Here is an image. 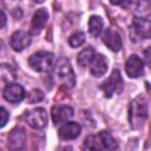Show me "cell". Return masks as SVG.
I'll list each match as a JSON object with an SVG mask.
<instances>
[{
  "instance_id": "obj_19",
  "label": "cell",
  "mask_w": 151,
  "mask_h": 151,
  "mask_svg": "<svg viewBox=\"0 0 151 151\" xmlns=\"http://www.w3.org/2000/svg\"><path fill=\"white\" fill-rule=\"evenodd\" d=\"M151 12V1L150 0H134V13L139 17L147 15Z\"/></svg>"
},
{
  "instance_id": "obj_24",
  "label": "cell",
  "mask_w": 151,
  "mask_h": 151,
  "mask_svg": "<svg viewBox=\"0 0 151 151\" xmlns=\"http://www.w3.org/2000/svg\"><path fill=\"white\" fill-rule=\"evenodd\" d=\"M110 4L111 5H114V6H120V7H129L130 4H131V0H110Z\"/></svg>"
},
{
  "instance_id": "obj_4",
  "label": "cell",
  "mask_w": 151,
  "mask_h": 151,
  "mask_svg": "<svg viewBox=\"0 0 151 151\" xmlns=\"http://www.w3.org/2000/svg\"><path fill=\"white\" fill-rule=\"evenodd\" d=\"M25 122L33 129H42L47 124V112L42 107H35L25 112Z\"/></svg>"
},
{
  "instance_id": "obj_3",
  "label": "cell",
  "mask_w": 151,
  "mask_h": 151,
  "mask_svg": "<svg viewBox=\"0 0 151 151\" xmlns=\"http://www.w3.org/2000/svg\"><path fill=\"white\" fill-rule=\"evenodd\" d=\"M55 64V57L51 52L40 51L28 58V65L35 72H50Z\"/></svg>"
},
{
  "instance_id": "obj_1",
  "label": "cell",
  "mask_w": 151,
  "mask_h": 151,
  "mask_svg": "<svg viewBox=\"0 0 151 151\" xmlns=\"http://www.w3.org/2000/svg\"><path fill=\"white\" fill-rule=\"evenodd\" d=\"M54 80L64 88H72L76 85V76L73 68L66 58H59L53 67Z\"/></svg>"
},
{
  "instance_id": "obj_27",
  "label": "cell",
  "mask_w": 151,
  "mask_h": 151,
  "mask_svg": "<svg viewBox=\"0 0 151 151\" xmlns=\"http://www.w3.org/2000/svg\"><path fill=\"white\" fill-rule=\"evenodd\" d=\"M33 2H35V4H41V2H44L45 0H32Z\"/></svg>"
},
{
  "instance_id": "obj_7",
  "label": "cell",
  "mask_w": 151,
  "mask_h": 151,
  "mask_svg": "<svg viewBox=\"0 0 151 151\" xmlns=\"http://www.w3.org/2000/svg\"><path fill=\"white\" fill-rule=\"evenodd\" d=\"M4 98L9 103H20L25 98V90L20 84L8 83L4 88Z\"/></svg>"
},
{
  "instance_id": "obj_14",
  "label": "cell",
  "mask_w": 151,
  "mask_h": 151,
  "mask_svg": "<svg viewBox=\"0 0 151 151\" xmlns=\"http://www.w3.org/2000/svg\"><path fill=\"white\" fill-rule=\"evenodd\" d=\"M90 71L92 76L99 78L104 76L107 71V59L103 54H96L92 63L90 64Z\"/></svg>"
},
{
  "instance_id": "obj_23",
  "label": "cell",
  "mask_w": 151,
  "mask_h": 151,
  "mask_svg": "<svg viewBox=\"0 0 151 151\" xmlns=\"http://www.w3.org/2000/svg\"><path fill=\"white\" fill-rule=\"evenodd\" d=\"M143 59H144V63L146 64V66H149L151 68V47H146L143 51Z\"/></svg>"
},
{
  "instance_id": "obj_16",
  "label": "cell",
  "mask_w": 151,
  "mask_h": 151,
  "mask_svg": "<svg viewBox=\"0 0 151 151\" xmlns=\"http://www.w3.org/2000/svg\"><path fill=\"white\" fill-rule=\"evenodd\" d=\"M96 51L92 47H85L83 51H80V53L78 54V64L81 67H86L90 66V64L92 63L93 58L96 57Z\"/></svg>"
},
{
  "instance_id": "obj_21",
  "label": "cell",
  "mask_w": 151,
  "mask_h": 151,
  "mask_svg": "<svg viewBox=\"0 0 151 151\" xmlns=\"http://www.w3.org/2000/svg\"><path fill=\"white\" fill-rule=\"evenodd\" d=\"M85 41H86V35H85L84 32H76V33H73V34L68 38V44H70V46L73 47V48L84 45Z\"/></svg>"
},
{
  "instance_id": "obj_6",
  "label": "cell",
  "mask_w": 151,
  "mask_h": 151,
  "mask_svg": "<svg viewBox=\"0 0 151 151\" xmlns=\"http://www.w3.org/2000/svg\"><path fill=\"white\" fill-rule=\"evenodd\" d=\"M125 72L130 78H139L144 74V64L137 54H131L125 64Z\"/></svg>"
},
{
  "instance_id": "obj_11",
  "label": "cell",
  "mask_w": 151,
  "mask_h": 151,
  "mask_svg": "<svg viewBox=\"0 0 151 151\" xmlns=\"http://www.w3.org/2000/svg\"><path fill=\"white\" fill-rule=\"evenodd\" d=\"M103 42L106 47L113 52H118L122 48V38L112 28H106L103 34Z\"/></svg>"
},
{
  "instance_id": "obj_9",
  "label": "cell",
  "mask_w": 151,
  "mask_h": 151,
  "mask_svg": "<svg viewBox=\"0 0 151 151\" xmlns=\"http://www.w3.org/2000/svg\"><path fill=\"white\" fill-rule=\"evenodd\" d=\"M32 41L31 35L25 31H15L9 39V45L15 52L24 51Z\"/></svg>"
},
{
  "instance_id": "obj_26",
  "label": "cell",
  "mask_w": 151,
  "mask_h": 151,
  "mask_svg": "<svg viewBox=\"0 0 151 151\" xmlns=\"http://www.w3.org/2000/svg\"><path fill=\"white\" fill-rule=\"evenodd\" d=\"M5 25H6V14L4 11H1V25H0V27L4 28Z\"/></svg>"
},
{
  "instance_id": "obj_2",
  "label": "cell",
  "mask_w": 151,
  "mask_h": 151,
  "mask_svg": "<svg viewBox=\"0 0 151 151\" xmlns=\"http://www.w3.org/2000/svg\"><path fill=\"white\" fill-rule=\"evenodd\" d=\"M147 118V103L143 96L136 97L130 103L129 122L130 126L134 130L140 129Z\"/></svg>"
},
{
  "instance_id": "obj_10",
  "label": "cell",
  "mask_w": 151,
  "mask_h": 151,
  "mask_svg": "<svg viewBox=\"0 0 151 151\" xmlns=\"http://www.w3.org/2000/svg\"><path fill=\"white\" fill-rule=\"evenodd\" d=\"M26 145V133L21 127H15L8 136V146L12 150H21Z\"/></svg>"
},
{
  "instance_id": "obj_13",
  "label": "cell",
  "mask_w": 151,
  "mask_h": 151,
  "mask_svg": "<svg viewBox=\"0 0 151 151\" xmlns=\"http://www.w3.org/2000/svg\"><path fill=\"white\" fill-rule=\"evenodd\" d=\"M80 131H81V127L78 123L67 122V123H65L60 126L59 136L64 140H71V139H76L80 134Z\"/></svg>"
},
{
  "instance_id": "obj_17",
  "label": "cell",
  "mask_w": 151,
  "mask_h": 151,
  "mask_svg": "<svg viewBox=\"0 0 151 151\" xmlns=\"http://www.w3.org/2000/svg\"><path fill=\"white\" fill-rule=\"evenodd\" d=\"M98 136H99L103 150H116L118 147L117 142L113 139V137L107 131H100Z\"/></svg>"
},
{
  "instance_id": "obj_22",
  "label": "cell",
  "mask_w": 151,
  "mask_h": 151,
  "mask_svg": "<svg viewBox=\"0 0 151 151\" xmlns=\"http://www.w3.org/2000/svg\"><path fill=\"white\" fill-rule=\"evenodd\" d=\"M28 103H31V104H35V103H39V101H41L42 99H44V93L40 91V90H38V88H35V90H32L29 93H28Z\"/></svg>"
},
{
  "instance_id": "obj_15",
  "label": "cell",
  "mask_w": 151,
  "mask_h": 151,
  "mask_svg": "<svg viewBox=\"0 0 151 151\" xmlns=\"http://www.w3.org/2000/svg\"><path fill=\"white\" fill-rule=\"evenodd\" d=\"M48 19V13L45 8H40L38 9L33 17H32V21H31V31L33 33H40L41 29L44 28L46 21Z\"/></svg>"
},
{
  "instance_id": "obj_25",
  "label": "cell",
  "mask_w": 151,
  "mask_h": 151,
  "mask_svg": "<svg viewBox=\"0 0 151 151\" xmlns=\"http://www.w3.org/2000/svg\"><path fill=\"white\" fill-rule=\"evenodd\" d=\"M0 116H1V122H0L1 124H0V126L4 127L6 125V123H7V120H8V113L5 110V107H1L0 109Z\"/></svg>"
},
{
  "instance_id": "obj_8",
  "label": "cell",
  "mask_w": 151,
  "mask_h": 151,
  "mask_svg": "<svg viewBox=\"0 0 151 151\" xmlns=\"http://www.w3.org/2000/svg\"><path fill=\"white\" fill-rule=\"evenodd\" d=\"M131 27L139 38L142 39L151 38V20H147L143 17H134Z\"/></svg>"
},
{
  "instance_id": "obj_12",
  "label": "cell",
  "mask_w": 151,
  "mask_h": 151,
  "mask_svg": "<svg viewBox=\"0 0 151 151\" xmlns=\"http://www.w3.org/2000/svg\"><path fill=\"white\" fill-rule=\"evenodd\" d=\"M51 116H52V120L55 125L65 123L66 120H68L70 118L73 117V109L70 106H61V105H57L52 107L51 111Z\"/></svg>"
},
{
  "instance_id": "obj_18",
  "label": "cell",
  "mask_w": 151,
  "mask_h": 151,
  "mask_svg": "<svg viewBox=\"0 0 151 151\" xmlns=\"http://www.w3.org/2000/svg\"><path fill=\"white\" fill-rule=\"evenodd\" d=\"M103 26H104V24H103V20H101L100 17L92 15L90 18V20H88V31H90L91 35L98 37L103 31Z\"/></svg>"
},
{
  "instance_id": "obj_5",
  "label": "cell",
  "mask_w": 151,
  "mask_h": 151,
  "mask_svg": "<svg viewBox=\"0 0 151 151\" xmlns=\"http://www.w3.org/2000/svg\"><path fill=\"white\" fill-rule=\"evenodd\" d=\"M101 90L106 98H111L116 92H120L123 88V79L118 70H113L111 76L101 84Z\"/></svg>"
},
{
  "instance_id": "obj_20",
  "label": "cell",
  "mask_w": 151,
  "mask_h": 151,
  "mask_svg": "<svg viewBox=\"0 0 151 151\" xmlns=\"http://www.w3.org/2000/svg\"><path fill=\"white\" fill-rule=\"evenodd\" d=\"M83 146L85 149H87V150H103L101 143H100V139H99L98 134L87 136L85 138V140H84V145Z\"/></svg>"
}]
</instances>
